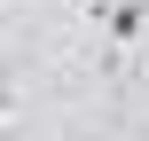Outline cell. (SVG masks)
Masks as SVG:
<instances>
[{"label":"cell","instance_id":"6da1fadb","mask_svg":"<svg viewBox=\"0 0 149 141\" xmlns=\"http://www.w3.org/2000/svg\"><path fill=\"white\" fill-rule=\"evenodd\" d=\"M86 24H94L110 47H141V31H149V0H86Z\"/></svg>","mask_w":149,"mask_h":141}]
</instances>
